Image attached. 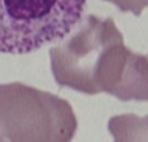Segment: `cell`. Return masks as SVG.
I'll return each instance as SVG.
<instances>
[{"label": "cell", "instance_id": "obj_1", "mask_svg": "<svg viewBox=\"0 0 148 142\" xmlns=\"http://www.w3.org/2000/svg\"><path fill=\"white\" fill-rule=\"evenodd\" d=\"M77 128L68 101L22 82L0 85V142H72Z\"/></svg>", "mask_w": 148, "mask_h": 142}, {"label": "cell", "instance_id": "obj_2", "mask_svg": "<svg viewBox=\"0 0 148 142\" xmlns=\"http://www.w3.org/2000/svg\"><path fill=\"white\" fill-rule=\"evenodd\" d=\"M87 0H0V52L25 55L64 39Z\"/></svg>", "mask_w": 148, "mask_h": 142}, {"label": "cell", "instance_id": "obj_3", "mask_svg": "<svg viewBox=\"0 0 148 142\" xmlns=\"http://www.w3.org/2000/svg\"><path fill=\"white\" fill-rule=\"evenodd\" d=\"M121 31L113 18L84 17L78 30L62 44L49 50L55 81L75 91L95 95V76L103 52Z\"/></svg>", "mask_w": 148, "mask_h": 142}, {"label": "cell", "instance_id": "obj_4", "mask_svg": "<svg viewBox=\"0 0 148 142\" xmlns=\"http://www.w3.org/2000/svg\"><path fill=\"white\" fill-rule=\"evenodd\" d=\"M108 130L114 142H148V115L122 114L112 116Z\"/></svg>", "mask_w": 148, "mask_h": 142}, {"label": "cell", "instance_id": "obj_5", "mask_svg": "<svg viewBox=\"0 0 148 142\" xmlns=\"http://www.w3.org/2000/svg\"><path fill=\"white\" fill-rule=\"evenodd\" d=\"M110 1L122 12H133L135 16H140L144 8L148 7V0H105Z\"/></svg>", "mask_w": 148, "mask_h": 142}]
</instances>
